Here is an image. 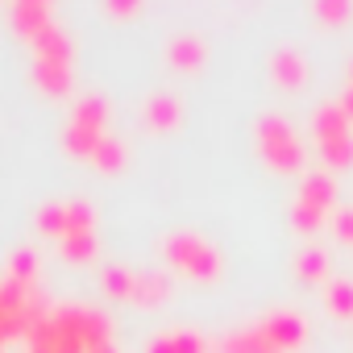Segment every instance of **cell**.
Returning a JSON list of instances; mask_svg holds the SVG:
<instances>
[{
	"mask_svg": "<svg viewBox=\"0 0 353 353\" xmlns=\"http://www.w3.org/2000/svg\"><path fill=\"white\" fill-rule=\"evenodd\" d=\"M150 353H200V341H196V336H166V341H158Z\"/></svg>",
	"mask_w": 353,
	"mask_h": 353,
	"instance_id": "1",
	"label": "cell"
}]
</instances>
